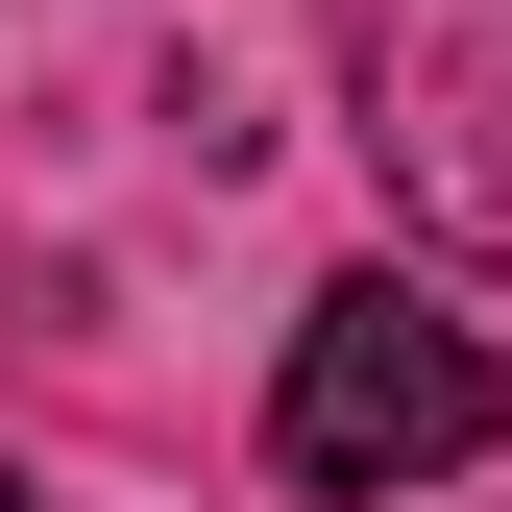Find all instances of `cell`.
Returning a JSON list of instances; mask_svg holds the SVG:
<instances>
[{
	"label": "cell",
	"instance_id": "3957f363",
	"mask_svg": "<svg viewBox=\"0 0 512 512\" xmlns=\"http://www.w3.org/2000/svg\"><path fill=\"white\" fill-rule=\"evenodd\" d=\"M0 512H49V488H25V464H0Z\"/></svg>",
	"mask_w": 512,
	"mask_h": 512
},
{
	"label": "cell",
	"instance_id": "7a4b0ae2",
	"mask_svg": "<svg viewBox=\"0 0 512 512\" xmlns=\"http://www.w3.org/2000/svg\"><path fill=\"white\" fill-rule=\"evenodd\" d=\"M342 122L415 244L512 269V0H342Z\"/></svg>",
	"mask_w": 512,
	"mask_h": 512
},
{
	"label": "cell",
	"instance_id": "6da1fadb",
	"mask_svg": "<svg viewBox=\"0 0 512 512\" xmlns=\"http://www.w3.org/2000/svg\"><path fill=\"white\" fill-rule=\"evenodd\" d=\"M488 439H512V366H488L439 293H391V269H342V293L293 317V366H269V464H293V488H342V512H366V488L488 464Z\"/></svg>",
	"mask_w": 512,
	"mask_h": 512
}]
</instances>
